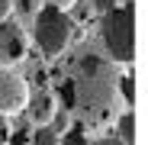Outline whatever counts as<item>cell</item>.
<instances>
[{"label": "cell", "mask_w": 148, "mask_h": 145, "mask_svg": "<svg viewBox=\"0 0 148 145\" xmlns=\"http://www.w3.org/2000/svg\"><path fill=\"white\" fill-rule=\"evenodd\" d=\"M68 110L74 123L87 132H103L116 123L126 103L119 93V71L113 68V61L93 52H84L74 61V78L68 81Z\"/></svg>", "instance_id": "6da1fadb"}, {"label": "cell", "mask_w": 148, "mask_h": 145, "mask_svg": "<svg viewBox=\"0 0 148 145\" xmlns=\"http://www.w3.org/2000/svg\"><path fill=\"white\" fill-rule=\"evenodd\" d=\"M100 42L106 61L132 65L135 58V3H116L110 13H100Z\"/></svg>", "instance_id": "7a4b0ae2"}, {"label": "cell", "mask_w": 148, "mask_h": 145, "mask_svg": "<svg viewBox=\"0 0 148 145\" xmlns=\"http://www.w3.org/2000/svg\"><path fill=\"white\" fill-rule=\"evenodd\" d=\"M32 32H36V45L45 58H58L64 48L71 45L74 36V23L64 10L42 3V10L32 16Z\"/></svg>", "instance_id": "3957f363"}, {"label": "cell", "mask_w": 148, "mask_h": 145, "mask_svg": "<svg viewBox=\"0 0 148 145\" xmlns=\"http://www.w3.org/2000/svg\"><path fill=\"white\" fill-rule=\"evenodd\" d=\"M29 52V36L16 19H0V65H16Z\"/></svg>", "instance_id": "277c9868"}, {"label": "cell", "mask_w": 148, "mask_h": 145, "mask_svg": "<svg viewBox=\"0 0 148 145\" xmlns=\"http://www.w3.org/2000/svg\"><path fill=\"white\" fill-rule=\"evenodd\" d=\"M26 100H29V81L16 71H0V113L13 116L26 110Z\"/></svg>", "instance_id": "5b68a950"}, {"label": "cell", "mask_w": 148, "mask_h": 145, "mask_svg": "<svg viewBox=\"0 0 148 145\" xmlns=\"http://www.w3.org/2000/svg\"><path fill=\"white\" fill-rule=\"evenodd\" d=\"M26 113H29V123H32V126H48V123L58 116V97L48 90V87H39L36 93H29Z\"/></svg>", "instance_id": "8992f818"}, {"label": "cell", "mask_w": 148, "mask_h": 145, "mask_svg": "<svg viewBox=\"0 0 148 145\" xmlns=\"http://www.w3.org/2000/svg\"><path fill=\"white\" fill-rule=\"evenodd\" d=\"M113 126H116V139L122 145H135V113L132 110H122Z\"/></svg>", "instance_id": "52a82bcc"}, {"label": "cell", "mask_w": 148, "mask_h": 145, "mask_svg": "<svg viewBox=\"0 0 148 145\" xmlns=\"http://www.w3.org/2000/svg\"><path fill=\"white\" fill-rule=\"evenodd\" d=\"M58 139H61V132L48 123V126H32V139H29V145H58Z\"/></svg>", "instance_id": "ba28073f"}, {"label": "cell", "mask_w": 148, "mask_h": 145, "mask_svg": "<svg viewBox=\"0 0 148 145\" xmlns=\"http://www.w3.org/2000/svg\"><path fill=\"white\" fill-rule=\"evenodd\" d=\"M42 3H45V0H10V10L16 16H23L26 23H32V16L42 10Z\"/></svg>", "instance_id": "9c48e42d"}, {"label": "cell", "mask_w": 148, "mask_h": 145, "mask_svg": "<svg viewBox=\"0 0 148 145\" xmlns=\"http://www.w3.org/2000/svg\"><path fill=\"white\" fill-rule=\"evenodd\" d=\"M58 142L61 145H90V132L81 129V126H74V129H64Z\"/></svg>", "instance_id": "30bf717a"}, {"label": "cell", "mask_w": 148, "mask_h": 145, "mask_svg": "<svg viewBox=\"0 0 148 145\" xmlns=\"http://www.w3.org/2000/svg\"><path fill=\"white\" fill-rule=\"evenodd\" d=\"M10 139H13V132H10V119L0 113V145H10Z\"/></svg>", "instance_id": "8fae6325"}, {"label": "cell", "mask_w": 148, "mask_h": 145, "mask_svg": "<svg viewBox=\"0 0 148 145\" xmlns=\"http://www.w3.org/2000/svg\"><path fill=\"white\" fill-rule=\"evenodd\" d=\"M90 3H93V10H97V13H110V10L119 3V0H90Z\"/></svg>", "instance_id": "7c38bea8"}, {"label": "cell", "mask_w": 148, "mask_h": 145, "mask_svg": "<svg viewBox=\"0 0 148 145\" xmlns=\"http://www.w3.org/2000/svg\"><path fill=\"white\" fill-rule=\"evenodd\" d=\"M45 3H48V7H58V10H64V13H68L74 3H77V0H45Z\"/></svg>", "instance_id": "4fadbf2b"}, {"label": "cell", "mask_w": 148, "mask_h": 145, "mask_svg": "<svg viewBox=\"0 0 148 145\" xmlns=\"http://www.w3.org/2000/svg\"><path fill=\"white\" fill-rule=\"evenodd\" d=\"M90 145H122V142H119L116 135H100V139H93Z\"/></svg>", "instance_id": "5bb4252c"}, {"label": "cell", "mask_w": 148, "mask_h": 145, "mask_svg": "<svg viewBox=\"0 0 148 145\" xmlns=\"http://www.w3.org/2000/svg\"><path fill=\"white\" fill-rule=\"evenodd\" d=\"M0 19H10V0H0Z\"/></svg>", "instance_id": "9a60e30c"}, {"label": "cell", "mask_w": 148, "mask_h": 145, "mask_svg": "<svg viewBox=\"0 0 148 145\" xmlns=\"http://www.w3.org/2000/svg\"><path fill=\"white\" fill-rule=\"evenodd\" d=\"M10 145H29V139H16V142L10 139Z\"/></svg>", "instance_id": "2e32d148"}, {"label": "cell", "mask_w": 148, "mask_h": 145, "mask_svg": "<svg viewBox=\"0 0 148 145\" xmlns=\"http://www.w3.org/2000/svg\"><path fill=\"white\" fill-rule=\"evenodd\" d=\"M122 3H126V0H122Z\"/></svg>", "instance_id": "e0dca14e"}]
</instances>
